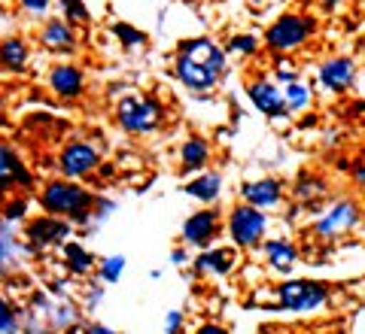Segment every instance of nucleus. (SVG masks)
I'll list each match as a JSON object with an SVG mask.
<instances>
[{
  "mask_svg": "<svg viewBox=\"0 0 365 334\" xmlns=\"http://www.w3.org/2000/svg\"><path fill=\"white\" fill-rule=\"evenodd\" d=\"M98 204V194L79 186L73 179H49L40 189V207L46 216L67 219L71 225H88L91 210Z\"/></svg>",
  "mask_w": 365,
  "mask_h": 334,
  "instance_id": "1",
  "label": "nucleus"
},
{
  "mask_svg": "<svg viewBox=\"0 0 365 334\" xmlns=\"http://www.w3.org/2000/svg\"><path fill=\"white\" fill-rule=\"evenodd\" d=\"M317 33V19L307 16V13H283L277 16L268 25L265 37H262V46L271 52V55H289L304 49L307 43H311V37Z\"/></svg>",
  "mask_w": 365,
  "mask_h": 334,
  "instance_id": "2",
  "label": "nucleus"
},
{
  "mask_svg": "<svg viewBox=\"0 0 365 334\" xmlns=\"http://www.w3.org/2000/svg\"><path fill=\"white\" fill-rule=\"evenodd\" d=\"M116 122L122 131L128 134H153L162 128L165 122V107L158 98H143V95H128L119 100L116 107Z\"/></svg>",
  "mask_w": 365,
  "mask_h": 334,
  "instance_id": "3",
  "label": "nucleus"
},
{
  "mask_svg": "<svg viewBox=\"0 0 365 334\" xmlns=\"http://www.w3.org/2000/svg\"><path fill=\"white\" fill-rule=\"evenodd\" d=\"M329 301V283L319 280H287L274 289V304L283 313H311Z\"/></svg>",
  "mask_w": 365,
  "mask_h": 334,
  "instance_id": "4",
  "label": "nucleus"
},
{
  "mask_svg": "<svg viewBox=\"0 0 365 334\" xmlns=\"http://www.w3.org/2000/svg\"><path fill=\"white\" fill-rule=\"evenodd\" d=\"M225 231L237 249H256L262 240H265L268 216L250 204H237V207H232V213H228Z\"/></svg>",
  "mask_w": 365,
  "mask_h": 334,
  "instance_id": "5",
  "label": "nucleus"
},
{
  "mask_svg": "<svg viewBox=\"0 0 365 334\" xmlns=\"http://www.w3.org/2000/svg\"><path fill=\"white\" fill-rule=\"evenodd\" d=\"M356 225H359V204L353 198H341L335 204H329L326 210L317 216L314 234L319 240H338V237L350 234Z\"/></svg>",
  "mask_w": 365,
  "mask_h": 334,
  "instance_id": "6",
  "label": "nucleus"
},
{
  "mask_svg": "<svg viewBox=\"0 0 365 334\" xmlns=\"http://www.w3.org/2000/svg\"><path fill=\"white\" fill-rule=\"evenodd\" d=\"M73 234V225L67 219L58 216H34L25 219V244L31 249H52V246H64L67 237Z\"/></svg>",
  "mask_w": 365,
  "mask_h": 334,
  "instance_id": "7",
  "label": "nucleus"
},
{
  "mask_svg": "<svg viewBox=\"0 0 365 334\" xmlns=\"http://www.w3.org/2000/svg\"><path fill=\"white\" fill-rule=\"evenodd\" d=\"M98 167H101V152H98V146H91L88 140H71L58 155L61 179L79 182V179L95 174Z\"/></svg>",
  "mask_w": 365,
  "mask_h": 334,
  "instance_id": "8",
  "label": "nucleus"
},
{
  "mask_svg": "<svg viewBox=\"0 0 365 334\" xmlns=\"http://www.w3.org/2000/svg\"><path fill=\"white\" fill-rule=\"evenodd\" d=\"M244 91H247L250 103H253L262 116H268L271 122H287L289 119L287 103H283V91L271 76H253L244 85Z\"/></svg>",
  "mask_w": 365,
  "mask_h": 334,
  "instance_id": "9",
  "label": "nucleus"
},
{
  "mask_svg": "<svg viewBox=\"0 0 365 334\" xmlns=\"http://www.w3.org/2000/svg\"><path fill=\"white\" fill-rule=\"evenodd\" d=\"M356 76H359V67L347 55H335V58H326L323 64L317 67V79L329 95H344L356 85Z\"/></svg>",
  "mask_w": 365,
  "mask_h": 334,
  "instance_id": "10",
  "label": "nucleus"
},
{
  "mask_svg": "<svg viewBox=\"0 0 365 334\" xmlns=\"http://www.w3.org/2000/svg\"><path fill=\"white\" fill-rule=\"evenodd\" d=\"M216 237H220V210H213V207H204L182 222V244L186 246L207 249Z\"/></svg>",
  "mask_w": 365,
  "mask_h": 334,
  "instance_id": "11",
  "label": "nucleus"
},
{
  "mask_svg": "<svg viewBox=\"0 0 365 334\" xmlns=\"http://www.w3.org/2000/svg\"><path fill=\"white\" fill-rule=\"evenodd\" d=\"M177 55H186V58L204 64L207 71H213L216 76H222L225 71V49L220 43H213L210 37H186L177 43Z\"/></svg>",
  "mask_w": 365,
  "mask_h": 334,
  "instance_id": "12",
  "label": "nucleus"
},
{
  "mask_svg": "<svg viewBox=\"0 0 365 334\" xmlns=\"http://www.w3.org/2000/svg\"><path fill=\"white\" fill-rule=\"evenodd\" d=\"M16 186L31 192L34 177H31L28 165L21 161V155L16 152V149L9 143H0V198H6Z\"/></svg>",
  "mask_w": 365,
  "mask_h": 334,
  "instance_id": "13",
  "label": "nucleus"
},
{
  "mask_svg": "<svg viewBox=\"0 0 365 334\" xmlns=\"http://www.w3.org/2000/svg\"><path fill=\"white\" fill-rule=\"evenodd\" d=\"M174 76L192 91V95H207V91H213L216 83H220V76H216L213 71H207V67L198 64V61L186 58V55H174Z\"/></svg>",
  "mask_w": 365,
  "mask_h": 334,
  "instance_id": "14",
  "label": "nucleus"
},
{
  "mask_svg": "<svg viewBox=\"0 0 365 334\" xmlns=\"http://www.w3.org/2000/svg\"><path fill=\"white\" fill-rule=\"evenodd\" d=\"M40 46L52 55H76L79 37H76L73 25H67L64 19H49V21H43V28H40Z\"/></svg>",
  "mask_w": 365,
  "mask_h": 334,
  "instance_id": "15",
  "label": "nucleus"
},
{
  "mask_svg": "<svg viewBox=\"0 0 365 334\" xmlns=\"http://www.w3.org/2000/svg\"><path fill=\"white\" fill-rule=\"evenodd\" d=\"M241 204H250L256 210H274L283 204V182L274 177H262V179H250L241 186Z\"/></svg>",
  "mask_w": 365,
  "mask_h": 334,
  "instance_id": "16",
  "label": "nucleus"
},
{
  "mask_svg": "<svg viewBox=\"0 0 365 334\" xmlns=\"http://www.w3.org/2000/svg\"><path fill=\"white\" fill-rule=\"evenodd\" d=\"M49 88H52V95L61 98V100L83 98V91H86V73H83V67H76L71 61L55 64L52 71H49Z\"/></svg>",
  "mask_w": 365,
  "mask_h": 334,
  "instance_id": "17",
  "label": "nucleus"
},
{
  "mask_svg": "<svg viewBox=\"0 0 365 334\" xmlns=\"http://www.w3.org/2000/svg\"><path fill=\"white\" fill-rule=\"evenodd\" d=\"M259 246H262V252H265V261L277 273H292L295 264H299V259H302L295 244L287 237H268V240H262Z\"/></svg>",
  "mask_w": 365,
  "mask_h": 334,
  "instance_id": "18",
  "label": "nucleus"
},
{
  "mask_svg": "<svg viewBox=\"0 0 365 334\" xmlns=\"http://www.w3.org/2000/svg\"><path fill=\"white\" fill-rule=\"evenodd\" d=\"M237 264V252L232 246H207L198 252L195 259V273H210V276H228Z\"/></svg>",
  "mask_w": 365,
  "mask_h": 334,
  "instance_id": "19",
  "label": "nucleus"
},
{
  "mask_svg": "<svg viewBox=\"0 0 365 334\" xmlns=\"http://www.w3.org/2000/svg\"><path fill=\"white\" fill-rule=\"evenodd\" d=\"M210 165V143L204 137H189L180 146V174L182 177H195Z\"/></svg>",
  "mask_w": 365,
  "mask_h": 334,
  "instance_id": "20",
  "label": "nucleus"
},
{
  "mask_svg": "<svg viewBox=\"0 0 365 334\" xmlns=\"http://www.w3.org/2000/svg\"><path fill=\"white\" fill-rule=\"evenodd\" d=\"M182 192H186L189 198H195L198 204H213L222 194V177L213 174V170H201V174H195L182 186Z\"/></svg>",
  "mask_w": 365,
  "mask_h": 334,
  "instance_id": "21",
  "label": "nucleus"
},
{
  "mask_svg": "<svg viewBox=\"0 0 365 334\" xmlns=\"http://www.w3.org/2000/svg\"><path fill=\"white\" fill-rule=\"evenodd\" d=\"M28 58H31V49H28V43L21 37L0 40V67H4V71L21 73L28 67Z\"/></svg>",
  "mask_w": 365,
  "mask_h": 334,
  "instance_id": "22",
  "label": "nucleus"
},
{
  "mask_svg": "<svg viewBox=\"0 0 365 334\" xmlns=\"http://www.w3.org/2000/svg\"><path fill=\"white\" fill-rule=\"evenodd\" d=\"M61 252H64L67 271L76 273V276H86V273H91V271H95V264H98V259L91 256V252H88L83 244H79V240H67V244L61 246Z\"/></svg>",
  "mask_w": 365,
  "mask_h": 334,
  "instance_id": "23",
  "label": "nucleus"
},
{
  "mask_svg": "<svg viewBox=\"0 0 365 334\" xmlns=\"http://www.w3.org/2000/svg\"><path fill=\"white\" fill-rule=\"evenodd\" d=\"M292 194H295V201L299 204H317L326 194V179L304 170V174H299V179H295Z\"/></svg>",
  "mask_w": 365,
  "mask_h": 334,
  "instance_id": "24",
  "label": "nucleus"
},
{
  "mask_svg": "<svg viewBox=\"0 0 365 334\" xmlns=\"http://www.w3.org/2000/svg\"><path fill=\"white\" fill-rule=\"evenodd\" d=\"M280 91H283V103H287L289 116L304 113L307 107H311V88H307L304 83H289V85H283Z\"/></svg>",
  "mask_w": 365,
  "mask_h": 334,
  "instance_id": "25",
  "label": "nucleus"
},
{
  "mask_svg": "<svg viewBox=\"0 0 365 334\" xmlns=\"http://www.w3.org/2000/svg\"><path fill=\"white\" fill-rule=\"evenodd\" d=\"M28 194H16V198H4L0 201V219H4L6 225L13 222H25L28 219Z\"/></svg>",
  "mask_w": 365,
  "mask_h": 334,
  "instance_id": "26",
  "label": "nucleus"
},
{
  "mask_svg": "<svg viewBox=\"0 0 365 334\" xmlns=\"http://www.w3.org/2000/svg\"><path fill=\"white\" fill-rule=\"evenodd\" d=\"M58 6H61V16H64L67 25L86 28L88 21H91V13H88L86 0H58Z\"/></svg>",
  "mask_w": 365,
  "mask_h": 334,
  "instance_id": "27",
  "label": "nucleus"
},
{
  "mask_svg": "<svg viewBox=\"0 0 365 334\" xmlns=\"http://www.w3.org/2000/svg\"><path fill=\"white\" fill-rule=\"evenodd\" d=\"M113 37H116L125 49H140V46H146V33L140 28L128 25V21H116V25H113Z\"/></svg>",
  "mask_w": 365,
  "mask_h": 334,
  "instance_id": "28",
  "label": "nucleus"
},
{
  "mask_svg": "<svg viewBox=\"0 0 365 334\" xmlns=\"http://www.w3.org/2000/svg\"><path fill=\"white\" fill-rule=\"evenodd\" d=\"M125 264H128L125 256H107V259H101V264H95V268L104 283H119V276L125 273Z\"/></svg>",
  "mask_w": 365,
  "mask_h": 334,
  "instance_id": "29",
  "label": "nucleus"
},
{
  "mask_svg": "<svg viewBox=\"0 0 365 334\" xmlns=\"http://www.w3.org/2000/svg\"><path fill=\"white\" fill-rule=\"evenodd\" d=\"M16 237L6 234V222H4V231H0V273H9L16 268Z\"/></svg>",
  "mask_w": 365,
  "mask_h": 334,
  "instance_id": "30",
  "label": "nucleus"
},
{
  "mask_svg": "<svg viewBox=\"0 0 365 334\" xmlns=\"http://www.w3.org/2000/svg\"><path fill=\"white\" fill-rule=\"evenodd\" d=\"M259 49H262V40L256 33H235L225 46V52H235V55H256Z\"/></svg>",
  "mask_w": 365,
  "mask_h": 334,
  "instance_id": "31",
  "label": "nucleus"
},
{
  "mask_svg": "<svg viewBox=\"0 0 365 334\" xmlns=\"http://www.w3.org/2000/svg\"><path fill=\"white\" fill-rule=\"evenodd\" d=\"M274 83H277L280 88L289 85V83H299V67H295L287 55H280L277 58V67H274Z\"/></svg>",
  "mask_w": 365,
  "mask_h": 334,
  "instance_id": "32",
  "label": "nucleus"
},
{
  "mask_svg": "<svg viewBox=\"0 0 365 334\" xmlns=\"http://www.w3.org/2000/svg\"><path fill=\"white\" fill-rule=\"evenodd\" d=\"M19 331V310L0 298V334H16Z\"/></svg>",
  "mask_w": 365,
  "mask_h": 334,
  "instance_id": "33",
  "label": "nucleus"
},
{
  "mask_svg": "<svg viewBox=\"0 0 365 334\" xmlns=\"http://www.w3.org/2000/svg\"><path fill=\"white\" fill-rule=\"evenodd\" d=\"M180 328H182V313L180 310H170L165 319V334H180Z\"/></svg>",
  "mask_w": 365,
  "mask_h": 334,
  "instance_id": "34",
  "label": "nucleus"
},
{
  "mask_svg": "<svg viewBox=\"0 0 365 334\" xmlns=\"http://www.w3.org/2000/svg\"><path fill=\"white\" fill-rule=\"evenodd\" d=\"M49 4L52 0H21V6H25L28 13H37V16H43L46 9H49Z\"/></svg>",
  "mask_w": 365,
  "mask_h": 334,
  "instance_id": "35",
  "label": "nucleus"
},
{
  "mask_svg": "<svg viewBox=\"0 0 365 334\" xmlns=\"http://www.w3.org/2000/svg\"><path fill=\"white\" fill-rule=\"evenodd\" d=\"M195 334H228L225 325H216V322H204V325L195 328Z\"/></svg>",
  "mask_w": 365,
  "mask_h": 334,
  "instance_id": "36",
  "label": "nucleus"
},
{
  "mask_svg": "<svg viewBox=\"0 0 365 334\" xmlns=\"http://www.w3.org/2000/svg\"><path fill=\"white\" fill-rule=\"evenodd\" d=\"M186 261V249L177 246V249H170V264H182Z\"/></svg>",
  "mask_w": 365,
  "mask_h": 334,
  "instance_id": "37",
  "label": "nucleus"
},
{
  "mask_svg": "<svg viewBox=\"0 0 365 334\" xmlns=\"http://www.w3.org/2000/svg\"><path fill=\"white\" fill-rule=\"evenodd\" d=\"M344 4H347V0H323V9H326V13H335V9H341Z\"/></svg>",
  "mask_w": 365,
  "mask_h": 334,
  "instance_id": "38",
  "label": "nucleus"
},
{
  "mask_svg": "<svg viewBox=\"0 0 365 334\" xmlns=\"http://www.w3.org/2000/svg\"><path fill=\"white\" fill-rule=\"evenodd\" d=\"M86 334H116V331L107 328V325H88V328H86Z\"/></svg>",
  "mask_w": 365,
  "mask_h": 334,
  "instance_id": "39",
  "label": "nucleus"
},
{
  "mask_svg": "<svg viewBox=\"0 0 365 334\" xmlns=\"http://www.w3.org/2000/svg\"><path fill=\"white\" fill-rule=\"evenodd\" d=\"M253 6H268V4H274V0H250Z\"/></svg>",
  "mask_w": 365,
  "mask_h": 334,
  "instance_id": "40",
  "label": "nucleus"
}]
</instances>
